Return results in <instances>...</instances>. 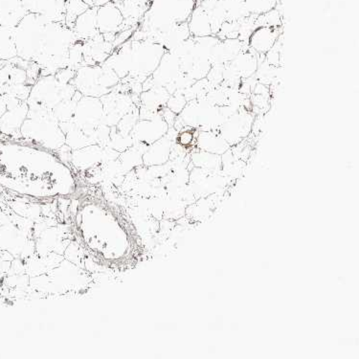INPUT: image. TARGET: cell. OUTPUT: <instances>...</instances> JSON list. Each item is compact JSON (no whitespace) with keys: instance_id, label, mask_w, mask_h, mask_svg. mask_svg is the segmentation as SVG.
<instances>
[{"instance_id":"obj_1","label":"cell","mask_w":359,"mask_h":359,"mask_svg":"<svg viewBox=\"0 0 359 359\" xmlns=\"http://www.w3.org/2000/svg\"><path fill=\"white\" fill-rule=\"evenodd\" d=\"M72 231L83 252L102 269L117 273L133 269L140 256V238L121 206L94 195L79 196Z\"/></svg>"},{"instance_id":"obj_2","label":"cell","mask_w":359,"mask_h":359,"mask_svg":"<svg viewBox=\"0 0 359 359\" xmlns=\"http://www.w3.org/2000/svg\"><path fill=\"white\" fill-rule=\"evenodd\" d=\"M0 185L36 199L77 193L74 172L54 149L30 141L0 142Z\"/></svg>"},{"instance_id":"obj_3","label":"cell","mask_w":359,"mask_h":359,"mask_svg":"<svg viewBox=\"0 0 359 359\" xmlns=\"http://www.w3.org/2000/svg\"><path fill=\"white\" fill-rule=\"evenodd\" d=\"M119 81L120 78L116 73L106 65L103 67L88 65V67H81L75 73L74 78L70 83L83 96L102 98L107 94L111 93Z\"/></svg>"},{"instance_id":"obj_4","label":"cell","mask_w":359,"mask_h":359,"mask_svg":"<svg viewBox=\"0 0 359 359\" xmlns=\"http://www.w3.org/2000/svg\"><path fill=\"white\" fill-rule=\"evenodd\" d=\"M166 49L149 39L130 41V74L135 79L146 80L156 72Z\"/></svg>"},{"instance_id":"obj_5","label":"cell","mask_w":359,"mask_h":359,"mask_svg":"<svg viewBox=\"0 0 359 359\" xmlns=\"http://www.w3.org/2000/svg\"><path fill=\"white\" fill-rule=\"evenodd\" d=\"M254 116L248 111H238L225 120L217 133L230 147L243 142L252 130Z\"/></svg>"},{"instance_id":"obj_6","label":"cell","mask_w":359,"mask_h":359,"mask_svg":"<svg viewBox=\"0 0 359 359\" xmlns=\"http://www.w3.org/2000/svg\"><path fill=\"white\" fill-rule=\"evenodd\" d=\"M104 107L101 98L82 96L76 104L72 121L79 128H93L103 121Z\"/></svg>"},{"instance_id":"obj_7","label":"cell","mask_w":359,"mask_h":359,"mask_svg":"<svg viewBox=\"0 0 359 359\" xmlns=\"http://www.w3.org/2000/svg\"><path fill=\"white\" fill-rule=\"evenodd\" d=\"M124 22L121 10L114 1L109 2L97 9V27L101 35L121 32L124 27Z\"/></svg>"},{"instance_id":"obj_8","label":"cell","mask_w":359,"mask_h":359,"mask_svg":"<svg viewBox=\"0 0 359 359\" xmlns=\"http://www.w3.org/2000/svg\"><path fill=\"white\" fill-rule=\"evenodd\" d=\"M133 132L139 141L145 144H153L164 137L169 132V125L159 114L151 119L137 120Z\"/></svg>"},{"instance_id":"obj_9","label":"cell","mask_w":359,"mask_h":359,"mask_svg":"<svg viewBox=\"0 0 359 359\" xmlns=\"http://www.w3.org/2000/svg\"><path fill=\"white\" fill-rule=\"evenodd\" d=\"M281 36V27L258 26L249 36L248 48L257 55H266Z\"/></svg>"},{"instance_id":"obj_10","label":"cell","mask_w":359,"mask_h":359,"mask_svg":"<svg viewBox=\"0 0 359 359\" xmlns=\"http://www.w3.org/2000/svg\"><path fill=\"white\" fill-rule=\"evenodd\" d=\"M124 17L123 31L133 28L143 20L153 4V0H118L115 2Z\"/></svg>"},{"instance_id":"obj_11","label":"cell","mask_w":359,"mask_h":359,"mask_svg":"<svg viewBox=\"0 0 359 359\" xmlns=\"http://www.w3.org/2000/svg\"><path fill=\"white\" fill-rule=\"evenodd\" d=\"M196 145L201 151L217 156H222L231 148L221 135L215 130H198L196 136Z\"/></svg>"},{"instance_id":"obj_12","label":"cell","mask_w":359,"mask_h":359,"mask_svg":"<svg viewBox=\"0 0 359 359\" xmlns=\"http://www.w3.org/2000/svg\"><path fill=\"white\" fill-rule=\"evenodd\" d=\"M97 9L98 7H89L86 12L76 18L72 28L76 38L93 39L100 35L97 27Z\"/></svg>"},{"instance_id":"obj_13","label":"cell","mask_w":359,"mask_h":359,"mask_svg":"<svg viewBox=\"0 0 359 359\" xmlns=\"http://www.w3.org/2000/svg\"><path fill=\"white\" fill-rule=\"evenodd\" d=\"M259 64L260 62L257 57V54L248 48L238 54L228 65L234 70L241 80H245L255 75Z\"/></svg>"},{"instance_id":"obj_14","label":"cell","mask_w":359,"mask_h":359,"mask_svg":"<svg viewBox=\"0 0 359 359\" xmlns=\"http://www.w3.org/2000/svg\"><path fill=\"white\" fill-rule=\"evenodd\" d=\"M187 23L189 32L193 38L213 35L208 15L199 5H196L193 10Z\"/></svg>"},{"instance_id":"obj_15","label":"cell","mask_w":359,"mask_h":359,"mask_svg":"<svg viewBox=\"0 0 359 359\" xmlns=\"http://www.w3.org/2000/svg\"><path fill=\"white\" fill-rule=\"evenodd\" d=\"M28 104H20L15 109H9L0 118V128L4 133H11L22 128L27 118Z\"/></svg>"},{"instance_id":"obj_16","label":"cell","mask_w":359,"mask_h":359,"mask_svg":"<svg viewBox=\"0 0 359 359\" xmlns=\"http://www.w3.org/2000/svg\"><path fill=\"white\" fill-rule=\"evenodd\" d=\"M170 94L168 90L162 86H154V88L144 91L141 95L144 109L148 111L158 112L166 106Z\"/></svg>"},{"instance_id":"obj_17","label":"cell","mask_w":359,"mask_h":359,"mask_svg":"<svg viewBox=\"0 0 359 359\" xmlns=\"http://www.w3.org/2000/svg\"><path fill=\"white\" fill-rule=\"evenodd\" d=\"M170 154V140L162 137L151 144V149L145 156V162L149 164H162L167 161Z\"/></svg>"},{"instance_id":"obj_18","label":"cell","mask_w":359,"mask_h":359,"mask_svg":"<svg viewBox=\"0 0 359 359\" xmlns=\"http://www.w3.org/2000/svg\"><path fill=\"white\" fill-rule=\"evenodd\" d=\"M192 161L196 168H201L211 172L217 171L222 166L221 156L207 153L201 149L192 154Z\"/></svg>"},{"instance_id":"obj_19","label":"cell","mask_w":359,"mask_h":359,"mask_svg":"<svg viewBox=\"0 0 359 359\" xmlns=\"http://www.w3.org/2000/svg\"><path fill=\"white\" fill-rule=\"evenodd\" d=\"M89 8L83 0H67L65 1V22L68 28L72 29L76 18L82 15Z\"/></svg>"},{"instance_id":"obj_20","label":"cell","mask_w":359,"mask_h":359,"mask_svg":"<svg viewBox=\"0 0 359 359\" xmlns=\"http://www.w3.org/2000/svg\"><path fill=\"white\" fill-rule=\"evenodd\" d=\"M255 23L258 26H269V27H281V15L276 8L271 11L256 15Z\"/></svg>"},{"instance_id":"obj_21","label":"cell","mask_w":359,"mask_h":359,"mask_svg":"<svg viewBox=\"0 0 359 359\" xmlns=\"http://www.w3.org/2000/svg\"><path fill=\"white\" fill-rule=\"evenodd\" d=\"M187 103V100L183 95L182 91H175L168 99L166 107L174 114L178 115L183 111Z\"/></svg>"},{"instance_id":"obj_22","label":"cell","mask_w":359,"mask_h":359,"mask_svg":"<svg viewBox=\"0 0 359 359\" xmlns=\"http://www.w3.org/2000/svg\"><path fill=\"white\" fill-rule=\"evenodd\" d=\"M196 130H194V128H186L185 130L178 133V143L183 147L192 145L194 141H196Z\"/></svg>"},{"instance_id":"obj_23","label":"cell","mask_w":359,"mask_h":359,"mask_svg":"<svg viewBox=\"0 0 359 359\" xmlns=\"http://www.w3.org/2000/svg\"><path fill=\"white\" fill-rule=\"evenodd\" d=\"M7 111V106L6 101H5L4 94H2L1 91H0V118L2 117V115Z\"/></svg>"},{"instance_id":"obj_24","label":"cell","mask_w":359,"mask_h":359,"mask_svg":"<svg viewBox=\"0 0 359 359\" xmlns=\"http://www.w3.org/2000/svg\"><path fill=\"white\" fill-rule=\"evenodd\" d=\"M65 1H67V0H65Z\"/></svg>"}]
</instances>
